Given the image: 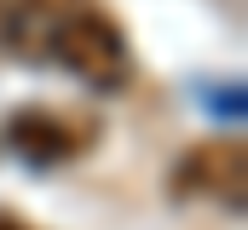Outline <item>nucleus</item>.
<instances>
[{"label":"nucleus","mask_w":248,"mask_h":230,"mask_svg":"<svg viewBox=\"0 0 248 230\" xmlns=\"http://www.w3.org/2000/svg\"><path fill=\"white\" fill-rule=\"evenodd\" d=\"M173 190L179 196H208L225 213H243V144L237 138L196 144L185 161H179V172H173Z\"/></svg>","instance_id":"7ed1b4c3"},{"label":"nucleus","mask_w":248,"mask_h":230,"mask_svg":"<svg viewBox=\"0 0 248 230\" xmlns=\"http://www.w3.org/2000/svg\"><path fill=\"white\" fill-rule=\"evenodd\" d=\"M75 6H87V0H17L12 41H17L23 52H46V35H52V23H58V17H69Z\"/></svg>","instance_id":"20e7f679"},{"label":"nucleus","mask_w":248,"mask_h":230,"mask_svg":"<svg viewBox=\"0 0 248 230\" xmlns=\"http://www.w3.org/2000/svg\"><path fill=\"white\" fill-rule=\"evenodd\" d=\"M46 52L58 58L63 69H75L81 81H93V86H122L127 69H133L122 23H116L110 12H98L93 0H87V6H75L69 17H58V23H52Z\"/></svg>","instance_id":"f257e3e1"},{"label":"nucleus","mask_w":248,"mask_h":230,"mask_svg":"<svg viewBox=\"0 0 248 230\" xmlns=\"http://www.w3.org/2000/svg\"><path fill=\"white\" fill-rule=\"evenodd\" d=\"M0 230H41V225H29L23 213H12V207H0Z\"/></svg>","instance_id":"39448f33"},{"label":"nucleus","mask_w":248,"mask_h":230,"mask_svg":"<svg viewBox=\"0 0 248 230\" xmlns=\"http://www.w3.org/2000/svg\"><path fill=\"white\" fill-rule=\"evenodd\" d=\"M6 138L29 161L58 167V161H69V156H81V150L98 144V121L81 115V110H17L12 127H6Z\"/></svg>","instance_id":"f03ea898"}]
</instances>
